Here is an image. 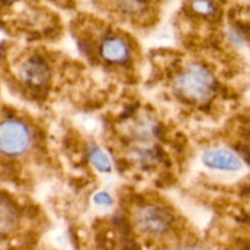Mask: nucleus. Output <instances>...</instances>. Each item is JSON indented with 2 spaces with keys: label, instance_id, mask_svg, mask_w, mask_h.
I'll return each mask as SVG.
<instances>
[{
  "label": "nucleus",
  "instance_id": "obj_10",
  "mask_svg": "<svg viewBox=\"0 0 250 250\" xmlns=\"http://www.w3.org/2000/svg\"><path fill=\"white\" fill-rule=\"evenodd\" d=\"M94 203L97 205H100V207H110L112 205V198L109 193L106 192H99L94 195L93 198Z\"/></svg>",
  "mask_w": 250,
  "mask_h": 250
},
{
  "label": "nucleus",
  "instance_id": "obj_1",
  "mask_svg": "<svg viewBox=\"0 0 250 250\" xmlns=\"http://www.w3.org/2000/svg\"><path fill=\"white\" fill-rule=\"evenodd\" d=\"M175 89L185 98L194 102H205L212 95L215 78L205 66L194 63L183 70L176 77Z\"/></svg>",
  "mask_w": 250,
  "mask_h": 250
},
{
  "label": "nucleus",
  "instance_id": "obj_2",
  "mask_svg": "<svg viewBox=\"0 0 250 250\" xmlns=\"http://www.w3.org/2000/svg\"><path fill=\"white\" fill-rule=\"evenodd\" d=\"M31 144L32 133L24 122L14 119L0 122V153L7 156L21 155Z\"/></svg>",
  "mask_w": 250,
  "mask_h": 250
},
{
  "label": "nucleus",
  "instance_id": "obj_9",
  "mask_svg": "<svg viewBox=\"0 0 250 250\" xmlns=\"http://www.w3.org/2000/svg\"><path fill=\"white\" fill-rule=\"evenodd\" d=\"M190 7L193 11L202 16H211L216 10L214 0H190Z\"/></svg>",
  "mask_w": 250,
  "mask_h": 250
},
{
  "label": "nucleus",
  "instance_id": "obj_8",
  "mask_svg": "<svg viewBox=\"0 0 250 250\" xmlns=\"http://www.w3.org/2000/svg\"><path fill=\"white\" fill-rule=\"evenodd\" d=\"M89 160L98 171L103 173H110L112 170L111 160L109 155L99 146H93L89 150Z\"/></svg>",
  "mask_w": 250,
  "mask_h": 250
},
{
  "label": "nucleus",
  "instance_id": "obj_7",
  "mask_svg": "<svg viewBox=\"0 0 250 250\" xmlns=\"http://www.w3.org/2000/svg\"><path fill=\"white\" fill-rule=\"evenodd\" d=\"M17 211L11 203L0 199V234L11 232L17 225Z\"/></svg>",
  "mask_w": 250,
  "mask_h": 250
},
{
  "label": "nucleus",
  "instance_id": "obj_3",
  "mask_svg": "<svg viewBox=\"0 0 250 250\" xmlns=\"http://www.w3.org/2000/svg\"><path fill=\"white\" fill-rule=\"evenodd\" d=\"M138 226L150 234L165 233L172 225V216L158 205H146L137 214Z\"/></svg>",
  "mask_w": 250,
  "mask_h": 250
},
{
  "label": "nucleus",
  "instance_id": "obj_6",
  "mask_svg": "<svg viewBox=\"0 0 250 250\" xmlns=\"http://www.w3.org/2000/svg\"><path fill=\"white\" fill-rule=\"evenodd\" d=\"M21 76L27 82L34 85H41L48 80L49 68L42 59L31 58L21 66Z\"/></svg>",
  "mask_w": 250,
  "mask_h": 250
},
{
  "label": "nucleus",
  "instance_id": "obj_5",
  "mask_svg": "<svg viewBox=\"0 0 250 250\" xmlns=\"http://www.w3.org/2000/svg\"><path fill=\"white\" fill-rule=\"evenodd\" d=\"M131 46L121 37H107L100 44V55L111 63H125L131 59Z\"/></svg>",
  "mask_w": 250,
  "mask_h": 250
},
{
  "label": "nucleus",
  "instance_id": "obj_11",
  "mask_svg": "<svg viewBox=\"0 0 250 250\" xmlns=\"http://www.w3.org/2000/svg\"><path fill=\"white\" fill-rule=\"evenodd\" d=\"M180 250H195V249H192V248H185V249H180Z\"/></svg>",
  "mask_w": 250,
  "mask_h": 250
},
{
  "label": "nucleus",
  "instance_id": "obj_4",
  "mask_svg": "<svg viewBox=\"0 0 250 250\" xmlns=\"http://www.w3.org/2000/svg\"><path fill=\"white\" fill-rule=\"evenodd\" d=\"M202 161L207 167L216 171L237 172L243 167L241 158L233 151L224 148H215L205 151L202 156Z\"/></svg>",
  "mask_w": 250,
  "mask_h": 250
}]
</instances>
